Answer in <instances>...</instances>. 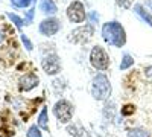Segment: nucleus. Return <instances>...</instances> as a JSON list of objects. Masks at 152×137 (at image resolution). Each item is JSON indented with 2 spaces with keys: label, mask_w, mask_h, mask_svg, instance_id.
I'll return each instance as SVG.
<instances>
[{
  "label": "nucleus",
  "mask_w": 152,
  "mask_h": 137,
  "mask_svg": "<svg viewBox=\"0 0 152 137\" xmlns=\"http://www.w3.org/2000/svg\"><path fill=\"white\" fill-rule=\"evenodd\" d=\"M134 64V58L128 53H125L123 58H122V63H120V70H126V69H129L131 66Z\"/></svg>",
  "instance_id": "obj_14"
},
{
  "label": "nucleus",
  "mask_w": 152,
  "mask_h": 137,
  "mask_svg": "<svg viewBox=\"0 0 152 137\" xmlns=\"http://www.w3.org/2000/svg\"><path fill=\"white\" fill-rule=\"evenodd\" d=\"M128 137H149V133L143 128H134L128 131Z\"/></svg>",
  "instance_id": "obj_15"
},
{
  "label": "nucleus",
  "mask_w": 152,
  "mask_h": 137,
  "mask_svg": "<svg viewBox=\"0 0 152 137\" xmlns=\"http://www.w3.org/2000/svg\"><path fill=\"white\" fill-rule=\"evenodd\" d=\"M41 11L44 14H55L58 9L56 5L53 3V0H41Z\"/></svg>",
  "instance_id": "obj_12"
},
{
  "label": "nucleus",
  "mask_w": 152,
  "mask_h": 137,
  "mask_svg": "<svg viewBox=\"0 0 152 137\" xmlns=\"http://www.w3.org/2000/svg\"><path fill=\"white\" fill-rule=\"evenodd\" d=\"M38 127H40L41 130H44V131L49 130V123H47V110H46V107L41 110L40 116H38Z\"/></svg>",
  "instance_id": "obj_13"
},
{
  "label": "nucleus",
  "mask_w": 152,
  "mask_h": 137,
  "mask_svg": "<svg viewBox=\"0 0 152 137\" xmlns=\"http://www.w3.org/2000/svg\"><path fill=\"white\" fill-rule=\"evenodd\" d=\"M91 95L96 101H105L111 95V85L108 78L104 73H97L93 78V87H91Z\"/></svg>",
  "instance_id": "obj_2"
},
{
  "label": "nucleus",
  "mask_w": 152,
  "mask_h": 137,
  "mask_svg": "<svg viewBox=\"0 0 152 137\" xmlns=\"http://www.w3.org/2000/svg\"><path fill=\"white\" fill-rule=\"evenodd\" d=\"M37 85H38V76L35 73H26L20 78V90L21 92H29Z\"/></svg>",
  "instance_id": "obj_9"
},
{
  "label": "nucleus",
  "mask_w": 152,
  "mask_h": 137,
  "mask_svg": "<svg viewBox=\"0 0 152 137\" xmlns=\"http://www.w3.org/2000/svg\"><path fill=\"white\" fill-rule=\"evenodd\" d=\"M134 11H135V14L140 17L143 21H146L149 26H152V15L149 14V12H148L142 5H135V6H134Z\"/></svg>",
  "instance_id": "obj_11"
},
{
  "label": "nucleus",
  "mask_w": 152,
  "mask_h": 137,
  "mask_svg": "<svg viewBox=\"0 0 152 137\" xmlns=\"http://www.w3.org/2000/svg\"><path fill=\"white\" fill-rule=\"evenodd\" d=\"M70 35H72V41L75 43H87L93 35V26L91 24H85V26L75 29Z\"/></svg>",
  "instance_id": "obj_6"
},
{
  "label": "nucleus",
  "mask_w": 152,
  "mask_h": 137,
  "mask_svg": "<svg viewBox=\"0 0 152 137\" xmlns=\"http://www.w3.org/2000/svg\"><path fill=\"white\" fill-rule=\"evenodd\" d=\"M67 131L75 136V137H90V134H88L85 131V128L81 125V123H75V125H69L67 127Z\"/></svg>",
  "instance_id": "obj_10"
},
{
  "label": "nucleus",
  "mask_w": 152,
  "mask_h": 137,
  "mask_svg": "<svg viewBox=\"0 0 152 137\" xmlns=\"http://www.w3.org/2000/svg\"><path fill=\"white\" fill-rule=\"evenodd\" d=\"M26 136H28V137H43V136H41V131H40V128H38L37 125H32V127L28 130Z\"/></svg>",
  "instance_id": "obj_16"
},
{
  "label": "nucleus",
  "mask_w": 152,
  "mask_h": 137,
  "mask_svg": "<svg viewBox=\"0 0 152 137\" xmlns=\"http://www.w3.org/2000/svg\"><path fill=\"white\" fill-rule=\"evenodd\" d=\"M41 66L47 75H56L61 70V61L56 55H49L43 59Z\"/></svg>",
  "instance_id": "obj_8"
},
{
  "label": "nucleus",
  "mask_w": 152,
  "mask_h": 137,
  "mask_svg": "<svg viewBox=\"0 0 152 137\" xmlns=\"http://www.w3.org/2000/svg\"><path fill=\"white\" fill-rule=\"evenodd\" d=\"M135 111V108H134V105H125L123 108H122V114L123 116H129V114H132Z\"/></svg>",
  "instance_id": "obj_19"
},
{
  "label": "nucleus",
  "mask_w": 152,
  "mask_h": 137,
  "mask_svg": "<svg viewBox=\"0 0 152 137\" xmlns=\"http://www.w3.org/2000/svg\"><path fill=\"white\" fill-rule=\"evenodd\" d=\"M3 38H5V35H3V32H2V31H0V43L3 41Z\"/></svg>",
  "instance_id": "obj_24"
},
{
  "label": "nucleus",
  "mask_w": 152,
  "mask_h": 137,
  "mask_svg": "<svg viewBox=\"0 0 152 137\" xmlns=\"http://www.w3.org/2000/svg\"><path fill=\"white\" fill-rule=\"evenodd\" d=\"M67 17L73 23H82L85 20V9L81 2H73L67 8Z\"/></svg>",
  "instance_id": "obj_5"
},
{
  "label": "nucleus",
  "mask_w": 152,
  "mask_h": 137,
  "mask_svg": "<svg viewBox=\"0 0 152 137\" xmlns=\"http://www.w3.org/2000/svg\"><path fill=\"white\" fill-rule=\"evenodd\" d=\"M90 18H91L93 21H96V18H99V17H97V14H96V12H91V14H90Z\"/></svg>",
  "instance_id": "obj_22"
},
{
  "label": "nucleus",
  "mask_w": 152,
  "mask_h": 137,
  "mask_svg": "<svg viewBox=\"0 0 152 137\" xmlns=\"http://www.w3.org/2000/svg\"><path fill=\"white\" fill-rule=\"evenodd\" d=\"M102 37L104 40L114 47H122L126 43V35L122 24L117 21H108L102 26Z\"/></svg>",
  "instance_id": "obj_1"
},
{
  "label": "nucleus",
  "mask_w": 152,
  "mask_h": 137,
  "mask_svg": "<svg viewBox=\"0 0 152 137\" xmlns=\"http://www.w3.org/2000/svg\"><path fill=\"white\" fill-rule=\"evenodd\" d=\"M148 5H149V8L152 9V0H149V2H148Z\"/></svg>",
  "instance_id": "obj_25"
},
{
  "label": "nucleus",
  "mask_w": 152,
  "mask_h": 137,
  "mask_svg": "<svg viewBox=\"0 0 152 137\" xmlns=\"http://www.w3.org/2000/svg\"><path fill=\"white\" fill-rule=\"evenodd\" d=\"M61 28V23L59 20L56 18H46L40 23V32L44 35V37H52L55 35Z\"/></svg>",
  "instance_id": "obj_7"
},
{
  "label": "nucleus",
  "mask_w": 152,
  "mask_h": 137,
  "mask_svg": "<svg viewBox=\"0 0 152 137\" xmlns=\"http://www.w3.org/2000/svg\"><path fill=\"white\" fill-rule=\"evenodd\" d=\"M119 5H123V6H128V0H117Z\"/></svg>",
  "instance_id": "obj_23"
},
{
  "label": "nucleus",
  "mask_w": 152,
  "mask_h": 137,
  "mask_svg": "<svg viewBox=\"0 0 152 137\" xmlns=\"http://www.w3.org/2000/svg\"><path fill=\"white\" fill-rule=\"evenodd\" d=\"M8 17L11 18V21L14 23V24H15V26H17L18 29H21V26H23V20H21L18 15H15V14H11V12H9V14H8Z\"/></svg>",
  "instance_id": "obj_17"
},
{
  "label": "nucleus",
  "mask_w": 152,
  "mask_h": 137,
  "mask_svg": "<svg viewBox=\"0 0 152 137\" xmlns=\"http://www.w3.org/2000/svg\"><path fill=\"white\" fill-rule=\"evenodd\" d=\"M32 17H34V9H31V11L28 12V24L32 21Z\"/></svg>",
  "instance_id": "obj_21"
},
{
  "label": "nucleus",
  "mask_w": 152,
  "mask_h": 137,
  "mask_svg": "<svg viewBox=\"0 0 152 137\" xmlns=\"http://www.w3.org/2000/svg\"><path fill=\"white\" fill-rule=\"evenodd\" d=\"M90 61H91V66L96 70H107L110 67V58L105 53V51L100 46H94L91 49V53H90Z\"/></svg>",
  "instance_id": "obj_3"
},
{
  "label": "nucleus",
  "mask_w": 152,
  "mask_h": 137,
  "mask_svg": "<svg viewBox=\"0 0 152 137\" xmlns=\"http://www.w3.org/2000/svg\"><path fill=\"white\" fill-rule=\"evenodd\" d=\"M53 113L61 123H67L73 117V105L66 99H59L53 107Z\"/></svg>",
  "instance_id": "obj_4"
},
{
  "label": "nucleus",
  "mask_w": 152,
  "mask_h": 137,
  "mask_svg": "<svg viewBox=\"0 0 152 137\" xmlns=\"http://www.w3.org/2000/svg\"><path fill=\"white\" fill-rule=\"evenodd\" d=\"M11 2H12V5L17 6V8H26V6L31 5L32 0H11Z\"/></svg>",
  "instance_id": "obj_18"
},
{
  "label": "nucleus",
  "mask_w": 152,
  "mask_h": 137,
  "mask_svg": "<svg viewBox=\"0 0 152 137\" xmlns=\"http://www.w3.org/2000/svg\"><path fill=\"white\" fill-rule=\"evenodd\" d=\"M21 41H23V44H24V47L28 49V51H32V43H31V40L28 38L26 35H21Z\"/></svg>",
  "instance_id": "obj_20"
}]
</instances>
